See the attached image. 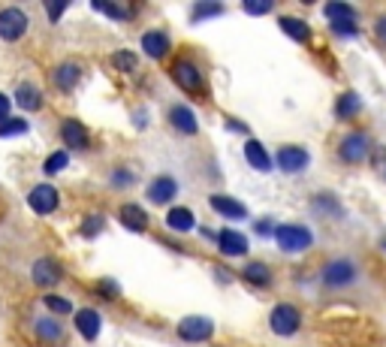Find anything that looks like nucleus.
I'll use <instances>...</instances> for the list:
<instances>
[{"label": "nucleus", "instance_id": "nucleus-40", "mask_svg": "<svg viewBox=\"0 0 386 347\" xmlns=\"http://www.w3.org/2000/svg\"><path fill=\"white\" fill-rule=\"evenodd\" d=\"M374 30H377V37H380V43H386V19H380L374 24Z\"/></svg>", "mask_w": 386, "mask_h": 347}, {"label": "nucleus", "instance_id": "nucleus-15", "mask_svg": "<svg viewBox=\"0 0 386 347\" xmlns=\"http://www.w3.org/2000/svg\"><path fill=\"white\" fill-rule=\"evenodd\" d=\"M244 160H248L257 172H269V169H272V157L266 154V148H262L257 139H251V142L244 145Z\"/></svg>", "mask_w": 386, "mask_h": 347}, {"label": "nucleus", "instance_id": "nucleus-41", "mask_svg": "<svg viewBox=\"0 0 386 347\" xmlns=\"http://www.w3.org/2000/svg\"><path fill=\"white\" fill-rule=\"evenodd\" d=\"M115 181H118V185H124V181H130V176H127V172H118V176H115Z\"/></svg>", "mask_w": 386, "mask_h": 347}, {"label": "nucleus", "instance_id": "nucleus-11", "mask_svg": "<svg viewBox=\"0 0 386 347\" xmlns=\"http://www.w3.org/2000/svg\"><path fill=\"white\" fill-rule=\"evenodd\" d=\"M218 247L226 257H242L248 251V238L242 233H233V229H224V233H218Z\"/></svg>", "mask_w": 386, "mask_h": 347}, {"label": "nucleus", "instance_id": "nucleus-34", "mask_svg": "<svg viewBox=\"0 0 386 347\" xmlns=\"http://www.w3.org/2000/svg\"><path fill=\"white\" fill-rule=\"evenodd\" d=\"M100 229H103V218H100V214H91V218L81 224V236H97Z\"/></svg>", "mask_w": 386, "mask_h": 347}, {"label": "nucleus", "instance_id": "nucleus-30", "mask_svg": "<svg viewBox=\"0 0 386 347\" xmlns=\"http://www.w3.org/2000/svg\"><path fill=\"white\" fill-rule=\"evenodd\" d=\"M15 133H28V121H21V118H10L0 127V139H6V136H15Z\"/></svg>", "mask_w": 386, "mask_h": 347}, {"label": "nucleus", "instance_id": "nucleus-37", "mask_svg": "<svg viewBox=\"0 0 386 347\" xmlns=\"http://www.w3.org/2000/svg\"><path fill=\"white\" fill-rule=\"evenodd\" d=\"M10 121V97L6 94H0V127Z\"/></svg>", "mask_w": 386, "mask_h": 347}, {"label": "nucleus", "instance_id": "nucleus-5", "mask_svg": "<svg viewBox=\"0 0 386 347\" xmlns=\"http://www.w3.org/2000/svg\"><path fill=\"white\" fill-rule=\"evenodd\" d=\"M299 311H296V305H275L272 317H269V326H272V332L278 335H296V329H299Z\"/></svg>", "mask_w": 386, "mask_h": 347}, {"label": "nucleus", "instance_id": "nucleus-2", "mask_svg": "<svg viewBox=\"0 0 386 347\" xmlns=\"http://www.w3.org/2000/svg\"><path fill=\"white\" fill-rule=\"evenodd\" d=\"M356 281V266L350 260H332L329 266L323 269V284L332 287V290H341V287H350Z\"/></svg>", "mask_w": 386, "mask_h": 347}, {"label": "nucleus", "instance_id": "nucleus-21", "mask_svg": "<svg viewBox=\"0 0 386 347\" xmlns=\"http://www.w3.org/2000/svg\"><path fill=\"white\" fill-rule=\"evenodd\" d=\"M278 24H281V30H284V34L290 37V39H296V43H308V39H311V30H308V24H305V21L284 15V19L278 21Z\"/></svg>", "mask_w": 386, "mask_h": 347}, {"label": "nucleus", "instance_id": "nucleus-32", "mask_svg": "<svg viewBox=\"0 0 386 347\" xmlns=\"http://www.w3.org/2000/svg\"><path fill=\"white\" fill-rule=\"evenodd\" d=\"M220 12H224V6H218V3H196L193 6V21L209 19V15H220Z\"/></svg>", "mask_w": 386, "mask_h": 347}, {"label": "nucleus", "instance_id": "nucleus-1", "mask_svg": "<svg viewBox=\"0 0 386 347\" xmlns=\"http://www.w3.org/2000/svg\"><path fill=\"white\" fill-rule=\"evenodd\" d=\"M275 242L281 251L287 254H302V251H308L311 242H314V236H311V229L308 227H299V224H281V227H275Z\"/></svg>", "mask_w": 386, "mask_h": 347}, {"label": "nucleus", "instance_id": "nucleus-38", "mask_svg": "<svg viewBox=\"0 0 386 347\" xmlns=\"http://www.w3.org/2000/svg\"><path fill=\"white\" fill-rule=\"evenodd\" d=\"M46 6H48V19H52V21H57V15L67 10V3H64V0H61V3H55V0H52V3H46Z\"/></svg>", "mask_w": 386, "mask_h": 347}, {"label": "nucleus", "instance_id": "nucleus-25", "mask_svg": "<svg viewBox=\"0 0 386 347\" xmlns=\"http://www.w3.org/2000/svg\"><path fill=\"white\" fill-rule=\"evenodd\" d=\"M121 221H124V227L136 229V233H142V229L148 227V218L139 205H124V209H121Z\"/></svg>", "mask_w": 386, "mask_h": 347}, {"label": "nucleus", "instance_id": "nucleus-16", "mask_svg": "<svg viewBox=\"0 0 386 347\" xmlns=\"http://www.w3.org/2000/svg\"><path fill=\"white\" fill-rule=\"evenodd\" d=\"M169 121L175 130H182V133H196L200 130V124H196V115L187 109V106H175V109L169 112Z\"/></svg>", "mask_w": 386, "mask_h": 347}, {"label": "nucleus", "instance_id": "nucleus-12", "mask_svg": "<svg viewBox=\"0 0 386 347\" xmlns=\"http://www.w3.org/2000/svg\"><path fill=\"white\" fill-rule=\"evenodd\" d=\"M34 332H37V338H43V341H61L64 338V323L57 317L43 314V317L34 320Z\"/></svg>", "mask_w": 386, "mask_h": 347}, {"label": "nucleus", "instance_id": "nucleus-35", "mask_svg": "<svg viewBox=\"0 0 386 347\" xmlns=\"http://www.w3.org/2000/svg\"><path fill=\"white\" fill-rule=\"evenodd\" d=\"M94 10H100V12H106V15H112V19H127V12L121 10V6H115V3H100V0H97Z\"/></svg>", "mask_w": 386, "mask_h": 347}, {"label": "nucleus", "instance_id": "nucleus-31", "mask_svg": "<svg viewBox=\"0 0 386 347\" xmlns=\"http://www.w3.org/2000/svg\"><path fill=\"white\" fill-rule=\"evenodd\" d=\"M43 302H46V308L55 311V314H70V311H73L70 299H64V296H46Z\"/></svg>", "mask_w": 386, "mask_h": 347}, {"label": "nucleus", "instance_id": "nucleus-4", "mask_svg": "<svg viewBox=\"0 0 386 347\" xmlns=\"http://www.w3.org/2000/svg\"><path fill=\"white\" fill-rule=\"evenodd\" d=\"M24 30H28V15H24L19 6H6L0 10V39H19Z\"/></svg>", "mask_w": 386, "mask_h": 347}, {"label": "nucleus", "instance_id": "nucleus-33", "mask_svg": "<svg viewBox=\"0 0 386 347\" xmlns=\"http://www.w3.org/2000/svg\"><path fill=\"white\" fill-rule=\"evenodd\" d=\"M244 12L248 15H266V12H272V3H269V0H257V3H253V0H244Z\"/></svg>", "mask_w": 386, "mask_h": 347}, {"label": "nucleus", "instance_id": "nucleus-10", "mask_svg": "<svg viewBox=\"0 0 386 347\" xmlns=\"http://www.w3.org/2000/svg\"><path fill=\"white\" fill-rule=\"evenodd\" d=\"M175 194H178V181L169 178V176H160V178H154L151 185H148V200L157 203V205L169 203Z\"/></svg>", "mask_w": 386, "mask_h": 347}, {"label": "nucleus", "instance_id": "nucleus-14", "mask_svg": "<svg viewBox=\"0 0 386 347\" xmlns=\"http://www.w3.org/2000/svg\"><path fill=\"white\" fill-rule=\"evenodd\" d=\"M76 329L88 338V341H94V338L100 335V314H97L94 308H81V311H76Z\"/></svg>", "mask_w": 386, "mask_h": 347}, {"label": "nucleus", "instance_id": "nucleus-9", "mask_svg": "<svg viewBox=\"0 0 386 347\" xmlns=\"http://www.w3.org/2000/svg\"><path fill=\"white\" fill-rule=\"evenodd\" d=\"M172 76H175V82L184 91H202V73L191 61H178L175 67H172Z\"/></svg>", "mask_w": 386, "mask_h": 347}, {"label": "nucleus", "instance_id": "nucleus-29", "mask_svg": "<svg viewBox=\"0 0 386 347\" xmlns=\"http://www.w3.org/2000/svg\"><path fill=\"white\" fill-rule=\"evenodd\" d=\"M112 64H115L118 70H124V73H133V70H136V55H133V52H115Z\"/></svg>", "mask_w": 386, "mask_h": 347}, {"label": "nucleus", "instance_id": "nucleus-39", "mask_svg": "<svg viewBox=\"0 0 386 347\" xmlns=\"http://www.w3.org/2000/svg\"><path fill=\"white\" fill-rule=\"evenodd\" d=\"M100 293H103V296H118V287H115V284H106V281H103V284H100Z\"/></svg>", "mask_w": 386, "mask_h": 347}, {"label": "nucleus", "instance_id": "nucleus-7", "mask_svg": "<svg viewBox=\"0 0 386 347\" xmlns=\"http://www.w3.org/2000/svg\"><path fill=\"white\" fill-rule=\"evenodd\" d=\"M211 332H215V323H211L209 317H184L182 323H178V335H182L184 341H205Z\"/></svg>", "mask_w": 386, "mask_h": 347}, {"label": "nucleus", "instance_id": "nucleus-13", "mask_svg": "<svg viewBox=\"0 0 386 347\" xmlns=\"http://www.w3.org/2000/svg\"><path fill=\"white\" fill-rule=\"evenodd\" d=\"M30 275H34V281H37L39 287H55L57 281H61V266H57V263H52V260H37Z\"/></svg>", "mask_w": 386, "mask_h": 347}, {"label": "nucleus", "instance_id": "nucleus-28", "mask_svg": "<svg viewBox=\"0 0 386 347\" xmlns=\"http://www.w3.org/2000/svg\"><path fill=\"white\" fill-rule=\"evenodd\" d=\"M67 163H70V154H67V151H55V154H48V157H46L43 169L48 172V176H57V172L67 167Z\"/></svg>", "mask_w": 386, "mask_h": 347}, {"label": "nucleus", "instance_id": "nucleus-22", "mask_svg": "<svg viewBox=\"0 0 386 347\" xmlns=\"http://www.w3.org/2000/svg\"><path fill=\"white\" fill-rule=\"evenodd\" d=\"M193 212L191 209H172L166 214V227L175 229V233H187V229H193Z\"/></svg>", "mask_w": 386, "mask_h": 347}, {"label": "nucleus", "instance_id": "nucleus-36", "mask_svg": "<svg viewBox=\"0 0 386 347\" xmlns=\"http://www.w3.org/2000/svg\"><path fill=\"white\" fill-rule=\"evenodd\" d=\"M332 30H335V34H344V37H356V24H353V21H338V24H332Z\"/></svg>", "mask_w": 386, "mask_h": 347}, {"label": "nucleus", "instance_id": "nucleus-26", "mask_svg": "<svg viewBox=\"0 0 386 347\" xmlns=\"http://www.w3.org/2000/svg\"><path fill=\"white\" fill-rule=\"evenodd\" d=\"M326 19H329L332 24H338V21H356V10L347 3H326Z\"/></svg>", "mask_w": 386, "mask_h": 347}, {"label": "nucleus", "instance_id": "nucleus-20", "mask_svg": "<svg viewBox=\"0 0 386 347\" xmlns=\"http://www.w3.org/2000/svg\"><path fill=\"white\" fill-rule=\"evenodd\" d=\"M61 136H64V142H67L70 148H85L88 145V133H85V127H81L79 121H64V127H61Z\"/></svg>", "mask_w": 386, "mask_h": 347}, {"label": "nucleus", "instance_id": "nucleus-8", "mask_svg": "<svg viewBox=\"0 0 386 347\" xmlns=\"http://www.w3.org/2000/svg\"><path fill=\"white\" fill-rule=\"evenodd\" d=\"M28 205L34 209L37 214H52L57 209V191L52 185H37L28 196Z\"/></svg>", "mask_w": 386, "mask_h": 347}, {"label": "nucleus", "instance_id": "nucleus-42", "mask_svg": "<svg viewBox=\"0 0 386 347\" xmlns=\"http://www.w3.org/2000/svg\"><path fill=\"white\" fill-rule=\"evenodd\" d=\"M383 247H386V242H383Z\"/></svg>", "mask_w": 386, "mask_h": 347}, {"label": "nucleus", "instance_id": "nucleus-17", "mask_svg": "<svg viewBox=\"0 0 386 347\" xmlns=\"http://www.w3.org/2000/svg\"><path fill=\"white\" fill-rule=\"evenodd\" d=\"M211 209L220 212V214H226V218H233V221H244V218H248V209H244L242 203L229 200V196H211Z\"/></svg>", "mask_w": 386, "mask_h": 347}, {"label": "nucleus", "instance_id": "nucleus-3", "mask_svg": "<svg viewBox=\"0 0 386 347\" xmlns=\"http://www.w3.org/2000/svg\"><path fill=\"white\" fill-rule=\"evenodd\" d=\"M368 151H371V139H368L365 133H347L341 139L338 145V154L344 163H363Z\"/></svg>", "mask_w": 386, "mask_h": 347}, {"label": "nucleus", "instance_id": "nucleus-19", "mask_svg": "<svg viewBox=\"0 0 386 347\" xmlns=\"http://www.w3.org/2000/svg\"><path fill=\"white\" fill-rule=\"evenodd\" d=\"M142 48L148 57H163L169 52V39L166 34H157V30H148V34L142 37Z\"/></svg>", "mask_w": 386, "mask_h": 347}, {"label": "nucleus", "instance_id": "nucleus-23", "mask_svg": "<svg viewBox=\"0 0 386 347\" xmlns=\"http://www.w3.org/2000/svg\"><path fill=\"white\" fill-rule=\"evenodd\" d=\"M79 79H81V70L76 64H64V67H57V73H55V85L61 91H73Z\"/></svg>", "mask_w": 386, "mask_h": 347}, {"label": "nucleus", "instance_id": "nucleus-18", "mask_svg": "<svg viewBox=\"0 0 386 347\" xmlns=\"http://www.w3.org/2000/svg\"><path fill=\"white\" fill-rule=\"evenodd\" d=\"M15 103H19L21 109H39V106H43V94L37 91V85L21 82L19 91H15Z\"/></svg>", "mask_w": 386, "mask_h": 347}, {"label": "nucleus", "instance_id": "nucleus-6", "mask_svg": "<svg viewBox=\"0 0 386 347\" xmlns=\"http://www.w3.org/2000/svg\"><path fill=\"white\" fill-rule=\"evenodd\" d=\"M308 151L305 148H299V145H284L281 151L275 154V163H278V169L287 172V176H296V172H302L308 167Z\"/></svg>", "mask_w": 386, "mask_h": 347}, {"label": "nucleus", "instance_id": "nucleus-24", "mask_svg": "<svg viewBox=\"0 0 386 347\" xmlns=\"http://www.w3.org/2000/svg\"><path fill=\"white\" fill-rule=\"evenodd\" d=\"M244 281H251V284L257 287H269L272 284V272H269V266H262V263H248V266L242 269Z\"/></svg>", "mask_w": 386, "mask_h": 347}, {"label": "nucleus", "instance_id": "nucleus-27", "mask_svg": "<svg viewBox=\"0 0 386 347\" xmlns=\"http://www.w3.org/2000/svg\"><path fill=\"white\" fill-rule=\"evenodd\" d=\"M359 109H363V100H359L356 94H344L338 106H335V112H338V118H353Z\"/></svg>", "mask_w": 386, "mask_h": 347}]
</instances>
